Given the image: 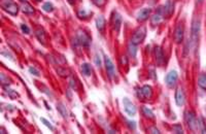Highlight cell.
<instances>
[{"label":"cell","mask_w":206,"mask_h":134,"mask_svg":"<svg viewBox=\"0 0 206 134\" xmlns=\"http://www.w3.org/2000/svg\"><path fill=\"white\" fill-rule=\"evenodd\" d=\"M183 35H185V29H183L182 24H178L175 28V32H174V39H175L176 44H180L183 40Z\"/></svg>","instance_id":"obj_10"},{"label":"cell","mask_w":206,"mask_h":134,"mask_svg":"<svg viewBox=\"0 0 206 134\" xmlns=\"http://www.w3.org/2000/svg\"><path fill=\"white\" fill-rule=\"evenodd\" d=\"M175 102H176V104L178 105V106H182V105L185 104V93H183L182 89H180V88L176 90V93H175Z\"/></svg>","instance_id":"obj_12"},{"label":"cell","mask_w":206,"mask_h":134,"mask_svg":"<svg viewBox=\"0 0 206 134\" xmlns=\"http://www.w3.org/2000/svg\"><path fill=\"white\" fill-rule=\"evenodd\" d=\"M146 35V28L145 27H139L136 31L133 33L131 38V42L134 44H139L143 41Z\"/></svg>","instance_id":"obj_3"},{"label":"cell","mask_w":206,"mask_h":134,"mask_svg":"<svg viewBox=\"0 0 206 134\" xmlns=\"http://www.w3.org/2000/svg\"><path fill=\"white\" fill-rule=\"evenodd\" d=\"M57 110L60 113V115L63 117V118H67L68 113H67V109L63 103H57Z\"/></svg>","instance_id":"obj_22"},{"label":"cell","mask_w":206,"mask_h":134,"mask_svg":"<svg viewBox=\"0 0 206 134\" xmlns=\"http://www.w3.org/2000/svg\"><path fill=\"white\" fill-rule=\"evenodd\" d=\"M35 35L38 38V40L41 42L42 44H46V33L42 29H38L35 31Z\"/></svg>","instance_id":"obj_17"},{"label":"cell","mask_w":206,"mask_h":134,"mask_svg":"<svg viewBox=\"0 0 206 134\" xmlns=\"http://www.w3.org/2000/svg\"><path fill=\"white\" fill-rule=\"evenodd\" d=\"M121 25H122V17L118 15L117 11H114L111 17V26L114 28V30L118 32L121 28Z\"/></svg>","instance_id":"obj_9"},{"label":"cell","mask_w":206,"mask_h":134,"mask_svg":"<svg viewBox=\"0 0 206 134\" xmlns=\"http://www.w3.org/2000/svg\"><path fill=\"white\" fill-rule=\"evenodd\" d=\"M81 72L84 73L86 76H90L92 75V68L91 65L88 63H84L81 64Z\"/></svg>","instance_id":"obj_19"},{"label":"cell","mask_w":206,"mask_h":134,"mask_svg":"<svg viewBox=\"0 0 206 134\" xmlns=\"http://www.w3.org/2000/svg\"><path fill=\"white\" fill-rule=\"evenodd\" d=\"M100 57H98V55H96V57H95V63H96V65H97L98 67H100L101 66V61H100Z\"/></svg>","instance_id":"obj_34"},{"label":"cell","mask_w":206,"mask_h":134,"mask_svg":"<svg viewBox=\"0 0 206 134\" xmlns=\"http://www.w3.org/2000/svg\"><path fill=\"white\" fill-rule=\"evenodd\" d=\"M0 5L5 11H7L9 15L17 16L19 11V6L13 0H1Z\"/></svg>","instance_id":"obj_2"},{"label":"cell","mask_w":206,"mask_h":134,"mask_svg":"<svg viewBox=\"0 0 206 134\" xmlns=\"http://www.w3.org/2000/svg\"><path fill=\"white\" fill-rule=\"evenodd\" d=\"M77 44H80L83 47L88 48L91 44V37L89 36V34L84 30H78L77 34V38H75Z\"/></svg>","instance_id":"obj_4"},{"label":"cell","mask_w":206,"mask_h":134,"mask_svg":"<svg viewBox=\"0 0 206 134\" xmlns=\"http://www.w3.org/2000/svg\"><path fill=\"white\" fill-rule=\"evenodd\" d=\"M187 123L192 130H196L198 128V122H197L196 116L193 112H188L187 113Z\"/></svg>","instance_id":"obj_8"},{"label":"cell","mask_w":206,"mask_h":134,"mask_svg":"<svg viewBox=\"0 0 206 134\" xmlns=\"http://www.w3.org/2000/svg\"><path fill=\"white\" fill-rule=\"evenodd\" d=\"M121 64H123V65H127V64H128V59H127L126 56H122V57H121Z\"/></svg>","instance_id":"obj_32"},{"label":"cell","mask_w":206,"mask_h":134,"mask_svg":"<svg viewBox=\"0 0 206 134\" xmlns=\"http://www.w3.org/2000/svg\"><path fill=\"white\" fill-rule=\"evenodd\" d=\"M155 58H156L158 65H161L164 61V55H163V52L160 47L155 48Z\"/></svg>","instance_id":"obj_14"},{"label":"cell","mask_w":206,"mask_h":134,"mask_svg":"<svg viewBox=\"0 0 206 134\" xmlns=\"http://www.w3.org/2000/svg\"><path fill=\"white\" fill-rule=\"evenodd\" d=\"M74 1H75V0H68V2H69V3H71V4H72Z\"/></svg>","instance_id":"obj_36"},{"label":"cell","mask_w":206,"mask_h":134,"mask_svg":"<svg viewBox=\"0 0 206 134\" xmlns=\"http://www.w3.org/2000/svg\"><path fill=\"white\" fill-rule=\"evenodd\" d=\"M149 132H151V133H158V134H159V133H161L160 131L158 130L157 128H155V127H152V128H149Z\"/></svg>","instance_id":"obj_35"},{"label":"cell","mask_w":206,"mask_h":134,"mask_svg":"<svg viewBox=\"0 0 206 134\" xmlns=\"http://www.w3.org/2000/svg\"><path fill=\"white\" fill-rule=\"evenodd\" d=\"M70 87H71L72 89H73V90H75V91L77 90V82H75V79H74V78H71V79H70Z\"/></svg>","instance_id":"obj_31"},{"label":"cell","mask_w":206,"mask_h":134,"mask_svg":"<svg viewBox=\"0 0 206 134\" xmlns=\"http://www.w3.org/2000/svg\"><path fill=\"white\" fill-rule=\"evenodd\" d=\"M21 29H22V31L25 33V34H29L30 33V29L28 28V26L27 25H25V24H22L21 25Z\"/></svg>","instance_id":"obj_30"},{"label":"cell","mask_w":206,"mask_h":134,"mask_svg":"<svg viewBox=\"0 0 206 134\" xmlns=\"http://www.w3.org/2000/svg\"><path fill=\"white\" fill-rule=\"evenodd\" d=\"M36 1H42V0H36Z\"/></svg>","instance_id":"obj_38"},{"label":"cell","mask_w":206,"mask_h":134,"mask_svg":"<svg viewBox=\"0 0 206 134\" xmlns=\"http://www.w3.org/2000/svg\"><path fill=\"white\" fill-rule=\"evenodd\" d=\"M42 10L47 11V13H51V11L54 10V6L51 2H46V3L43 4V6H42Z\"/></svg>","instance_id":"obj_25"},{"label":"cell","mask_w":206,"mask_h":134,"mask_svg":"<svg viewBox=\"0 0 206 134\" xmlns=\"http://www.w3.org/2000/svg\"><path fill=\"white\" fill-rule=\"evenodd\" d=\"M40 121H41L42 123H43L44 125H46V126H47V128H49L50 130H52V131L54 130V126H53V125H52V123H51V122H49V121H47V119H44V118H40Z\"/></svg>","instance_id":"obj_26"},{"label":"cell","mask_w":206,"mask_h":134,"mask_svg":"<svg viewBox=\"0 0 206 134\" xmlns=\"http://www.w3.org/2000/svg\"><path fill=\"white\" fill-rule=\"evenodd\" d=\"M202 1H203V0H197V2H200V3H201Z\"/></svg>","instance_id":"obj_37"},{"label":"cell","mask_w":206,"mask_h":134,"mask_svg":"<svg viewBox=\"0 0 206 134\" xmlns=\"http://www.w3.org/2000/svg\"><path fill=\"white\" fill-rule=\"evenodd\" d=\"M172 13H173V3L171 2V0H167L164 6V13L167 16H171Z\"/></svg>","instance_id":"obj_16"},{"label":"cell","mask_w":206,"mask_h":134,"mask_svg":"<svg viewBox=\"0 0 206 134\" xmlns=\"http://www.w3.org/2000/svg\"><path fill=\"white\" fill-rule=\"evenodd\" d=\"M198 85L203 89H206V75L205 73H201L199 75L198 78Z\"/></svg>","instance_id":"obj_23"},{"label":"cell","mask_w":206,"mask_h":134,"mask_svg":"<svg viewBox=\"0 0 206 134\" xmlns=\"http://www.w3.org/2000/svg\"><path fill=\"white\" fill-rule=\"evenodd\" d=\"M172 129H173V131H174V133H177V134H182V133H183V130H182V126L180 125H174L173 127H172Z\"/></svg>","instance_id":"obj_27"},{"label":"cell","mask_w":206,"mask_h":134,"mask_svg":"<svg viewBox=\"0 0 206 134\" xmlns=\"http://www.w3.org/2000/svg\"><path fill=\"white\" fill-rule=\"evenodd\" d=\"M29 72L32 73V75H35V76H39V71L36 69L35 67H30L29 68Z\"/></svg>","instance_id":"obj_28"},{"label":"cell","mask_w":206,"mask_h":134,"mask_svg":"<svg viewBox=\"0 0 206 134\" xmlns=\"http://www.w3.org/2000/svg\"><path fill=\"white\" fill-rule=\"evenodd\" d=\"M161 13H162V8H160L159 10V13L152 17L151 21H152V24L153 25H158L161 21H162V15H161Z\"/></svg>","instance_id":"obj_20"},{"label":"cell","mask_w":206,"mask_h":134,"mask_svg":"<svg viewBox=\"0 0 206 134\" xmlns=\"http://www.w3.org/2000/svg\"><path fill=\"white\" fill-rule=\"evenodd\" d=\"M142 113H143V115H144L146 118H148V119H155V115H154V113L152 112L151 109H149L148 107H146V106H143L142 107Z\"/></svg>","instance_id":"obj_24"},{"label":"cell","mask_w":206,"mask_h":134,"mask_svg":"<svg viewBox=\"0 0 206 134\" xmlns=\"http://www.w3.org/2000/svg\"><path fill=\"white\" fill-rule=\"evenodd\" d=\"M21 10H22V11H23L24 13H34V8L31 6V4H29L26 1L23 2Z\"/></svg>","instance_id":"obj_18"},{"label":"cell","mask_w":206,"mask_h":134,"mask_svg":"<svg viewBox=\"0 0 206 134\" xmlns=\"http://www.w3.org/2000/svg\"><path fill=\"white\" fill-rule=\"evenodd\" d=\"M123 103H124V109H125V112L131 117L135 116V113H136V107H135V105L132 103L128 98H124Z\"/></svg>","instance_id":"obj_7"},{"label":"cell","mask_w":206,"mask_h":134,"mask_svg":"<svg viewBox=\"0 0 206 134\" xmlns=\"http://www.w3.org/2000/svg\"><path fill=\"white\" fill-rule=\"evenodd\" d=\"M128 53L130 57H132V58H135L136 57V54H137V48H136V44H132V42H130L129 45H128Z\"/></svg>","instance_id":"obj_21"},{"label":"cell","mask_w":206,"mask_h":134,"mask_svg":"<svg viewBox=\"0 0 206 134\" xmlns=\"http://www.w3.org/2000/svg\"><path fill=\"white\" fill-rule=\"evenodd\" d=\"M151 13H152L151 8H148V7L142 8V10L138 11V13H137V21L143 22V21H145V20H148V17L151 16Z\"/></svg>","instance_id":"obj_11"},{"label":"cell","mask_w":206,"mask_h":134,"mask_svg":"<svg viewBox=\"0 0 206 134\" xmlns=\"http://www.w3.org/2000/svg\"><path fill=\"white\" fill-rule=\"evenodd\" d=\"M104 63H105V67H106V71L107 75L110 78H114L115 76V67L112 61L110 60V58L107 56H104Z\"/></svg>","instance_id":"obj_6"},{"label":"cell","mask_w":206,"mask_h":134,"mask_svg":"<svg viewBox=\"0 0 206 134\" xmlns=\"http://www.w3.org/2000/svg\"><path fill=\"white\" fill-rule=\"evenodd\" d=\"M177 78H178V75H177V72L175 70L169 71L165 78V82H166V85H167V87L173 88L175 86V84L177 82Z\"/></svg>","instance_id":"obj_5"},{"label":"cell","mask_w":206,"mask_h":134,"mask_svg":"<svg viewBox=\"0 0 206 134\" xmlns=\"http://www.w3.org/2000/svg\"><path fill=\"white\" fill-rule=\"evenodd\" d=\"M77 16L80 17L81 19V18H86V17L88 16V13H87V11L84 10H81L77 13Z\"/></svg>","instance_id":"obj_29"},{"label":"cell","mask_w":206,"mask_h":134,"mask_svg":"<svg viewBox=\"0 0 206 134\" xmlns=\"http://www.w3.org/2000/svg\"><path fill=\"white\" fill-rule=\"evenodd\" d=\"M140 94H141L142 98L148 99V98H151L152 95H153V89H152L151 86L145 85V86H143L141 88V90H140Z\"/></svg>","instance_id":"obj_13"},{"label":"cell","mask_w":206,"mask_h":134,"mask_svg":"<svg viewBox=\"0 0 206 134\" xmlns=\"http://www.w3.org/2000/svg\"><path fill=\"white\" fill-rule=\"evenodd\" d=\"M200 29H201L200 20L195 19L193 21V25H192V33H191V41H192V45H193V48L196 47L197 44H198Z\"/></svg>","instance_id":"obj_1"},{"label":"cell","mask_w":206,"mask_h":134,"mask_svg":"<svg viewBox=\"0 0 206 134\" xmlns=\"http://www.w3.org/2000/svg\"><path fill=\"white\" fill-rule=\"evenodd\" d=\"M96 27H97L98 31L101 33L105 29V19L103 18V16H99L96 19Z\"/></svg>","instance_id":"obj_15"},{"label":"cell","mask_w":206,"mask_h":134,"mask_svg":"<svg viewBox=\"0 0 206 134\" xmlns=\"http://www.w3.org/2000/svg\"><path fill=\"white\" fill-rule=\"evenodd\" d=\"M58 71V73L60 75H62V76H67L68 75H67V70L66 69H64V70H62V69H58L57 70Z\"/></svg>","instance_id":"obj_33"}]
</instances>
